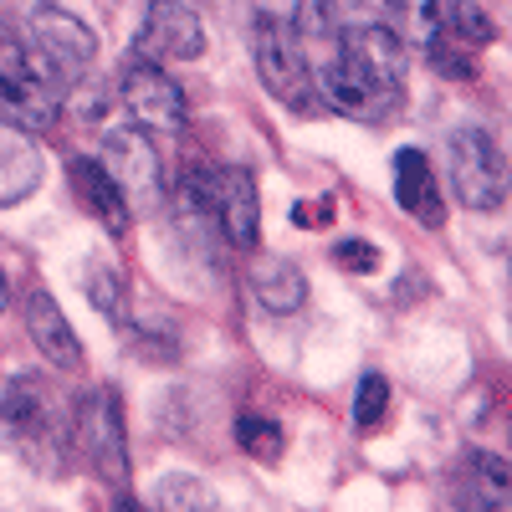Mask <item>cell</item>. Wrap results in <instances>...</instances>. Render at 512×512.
<instances>
[{
    "label": "cell",
    "mask_w": 512,
    "mask_h": 512,
    "mask_svg": "<svg viewBox=\"0 0 512 512\" xmlns=\"http://www.w3.org/2000/svg\"><path fill=\"white\" fill-rule=\"evenodd\" d=\"M251 57H256V77L267 82V93L297 113H308L318 103V88H313V72H308V57L292 36V21L282 16H256L251 26Z\"/></svg>",
    "instance_id": "277c9868"
},
{
    "label": "cell",
    "mask_w": 512,
    "mask_h": 512,
    "mask_svg": "<svg viewBox=\"0 0 512 512\" xmlns=\"http://www.w3.org/2000/svg\"><path fill=\"white\" fill-rule=\"evenodd\" d=\"M118 93H123L128 113H134V128H144V134H175V128H185V118H190V103H185L180 82L164 67L134 57V52H128V62L118 72Z\"/></svg>",
    "instance_id": "8992f818"
},
{
    "label": "cell",
    "mask_w": 512,
    "mask_h": 512,
    "mask_svg": "<svg viewBox=\"0 0 512 512\" xmlns=\"http://www.w3.org/2000/svg\"><path fill=\"white\" fill-rule=\"evenodd\" d=\"M0 313H6V277H0Z\"/></svg>",
    "instance_id": "cb8c5ba5"
},
{
    "label": "cell",
    "mask_w": 512,
    "mask_h": 512,
    "mask_svg": "<svg viewBox=\"0 0 512 512\" xmlns=\"http://www.w3.org/2000/svg\"><path fill=\"white\" fill-rule=\"evenodd\" d=\"M72 441L103 482L128 487V436H123V410H118L113 390H93V395L77 400Z\"/></svg>",
    "instance_id": "5b68a950"
},
{
    "label": "cell",
    "mask_w": 512,
    "mask_h": 512,
    "mask_svg": "<svg viewBox=\"0 0 512 512\" xmlns=\"http://www.w3.org/2000/svg\"><path fill=\"white\" fill-rule=\"evenodd\" d=\"M446 154H451V190L461 205L497 210L507 200V164L482 128H456L446 139Z\"/></svg>",
    "instance_id": "52a82bcc"
},
{
    "label": "cell",
    "mask_w": 512,
    "mask_h": 512,
    "mask_svg": "<svg viewBox=\"0 0 512 512\" xmlns=\"http://www.w3.org/2000/svg\"><path fill=\"white\" fill-rule=\"evenodd\" d=\"M308 72H313V88L323 93V103L338 108L344 118L379 123L405 98V47L379 21L344 26L333 47H323L308 62Z\"/></svg>",
    "instance_id": "6da1fadb"
},
{
    "label": "cell",
    "mask_w": 512,
    "mask_h": 512,
    "mask_svg": "<svg viewBox=\"0 0 512 512\" xmlns=\"http://www.w3.org/2000/svg\"><path fill=\"white\" fill-rule=\"evenodd\" d=\"M26 333H31V344L41 349V359H47L52 369H82V344H77V333L67 328L62 308L52 303V292H31L26 297Z\"/></svg>",
    "instance_id": "7c38bea8"
},
{
    "label": "cell",
    "mask_w": 512,
    "mask_h": 512,
    "mask_svg": "<svg viewBox=\"0 0 512 512\" xmlns=\"http://www.w3.org/2000/svg\"><path fill=\"white\" fill-rule=\"evenodd\" d=\"M216 221H221L231 246H241V251L256 246V231H262V205H256V180L246 175V169H221Z\"/></svg>",
    "instance_id": "8fae6325"
},
{
    "label": "cell",
    "mask_w": 512,
    "mask_h": 512,
    "mask_svg": "<svg viewBox=\"0 0 512 512\" xmlns=\"http://www.w3.org/2000/svg\"><path fill=\"white\" fill-rule=\"evenodd\" d=\"M62 113V93L26 52V41H0V123L21 134H47Z\"/></svg>",
    "instance_id": "3957f363"
},
{
    "label": "cell",
    "mask_w": 512,
    "mask_h": 512,
    "mask_svg": "<svg viewBox=\"0 0 512 512\" xmlns=\"http://www.w3.org/2000/svg\"><path fill=\"white\" fill-rule=\"evenodd\" d=\"M98 164L108 169V180L123 190L128 210H139V205H154L159 190H164V175H159V154L149 144L144 128H108V139H103V154Z\"/></svg>",
    "instance_id": "ba28073f"
},
{
    "label": "cell",
    "mask_w": 512,
    "mask_h": 512,
    "mask_svg": "<svg viewBox=\"0 0 512 512\" xmlns=\"http://www.w3.org/2000/svg\"><path fill=\"white\" fill-rule=\"evenodd\" d=\"M323 221H328L323 200H303V205H292V226H323Z\"/></svg>",
    "instance_id": "7402d4cb"
},
{
    "label": "cell",
    "mask_w": 512,
    "mask_h": 512,
    "mask_svg": "<svg viewBox=\"0 0 512 512\" xmlns=\"http://www.w3.org/2000/svg\"><path fill=\"white\" fill-rule=\"evenodd\" d=\"M507 502V461L492 451H472L456 472V507L461 512H497Z\"/></svg>",
    "instance_id": "e0dca14e"
},
{
    "label": "cell",
    "mask_w": 512,
    "mask_h": 512,
    "mask_svg": "<svg viewBox=\"0 0 512 512\" xmlns=\"http://www.w3.org/2000/svg\"><path fill=\"white\" fill-rule=\"evenodd\" d=\"M384 405H390V384H384V374H364L359 379V400H354V425L359 431L384 425Z\"/></svg>",
    "instance_id": "d6986e66"
},
{
    "label": "cell",
    "mask_w": 512,
    "mask_h": 512,
    "mask_svg": "<svg viewBox=\"0 0 512 512\" xmlns=\"http://www.w3.org/2000/svg\"><path fill=\"white\" fill-rule=\"evenodd\" d=\"M41 185V149L31 144V134L0 123V205H16Z\"/></svg>",
    "instance_id": "2e32d148"
},
{
    "label": "cell",
    "mask_w": 512,
    "mask_h": 512,
    "mask_svg": "<svg viewBox=\"0 0 512 512\" xmlns=\"http://www.w3.org/2000/svg\"><path fill=\"white\" fill-rule=\"evenodd\" d=\"M118 512H144L139 502H128V497H118Z\"/></svg>",
    "instance_id": "603a6c76"
},
{
    "label": "cell",
    "mask_w": 512,
    "mask_h": 512,
    "mask_svg": "<svg viewBox=\"0 0 512 512\" xmlns=\"http://www.w3.org/2000/svg\"><path fill=\"white\" fill-rule=\"evenodd\" d=\"M72 185H77L82 205H88L113 236H128V226H134V210H128L123 190L108 180V169H103L98 159H72Z\"/></svg>",
    "instance_id": "9a60e30c"
},
{
    "label": "cell",
    "mask_w": 512,
    "mask_h": 512,
    "mask_svg": "<svg viewBox=\"0 0 512 512\" xmlns=\"http://www.w3.org/2000/svg\"><path fill=\"white\" fill-rule=\"evenodd\" d=\"M205 52V26L190 6L180 0H149L139 41H134V57L164 67V62H195Z\"/></svg>",
    "instance_id": "9c48e42d"
},
{
    "label": "cell",
    "mask_w": 512,
    "mask_h": 512,
    "mask_svg": "<svg viewBox=\"0 0 512 512\" xmlns=\"http://www.w3.org/2000/svg\"><path fill=\"white\" fill-rule=\"evenodd\" d=\"M395 200L405 216H415L420 226H441L446 210H441V185H436V169L420 149H400L395 154Z\"/></svg>",
    "instance_id": "4fadbf2b"
},
{
    "label": "cell",
    "mask_w": 512,
    "mask_h": 512,
    "mask_svg": "<svg viewBox=\"0 0 512 512\" xmlns=\"http://www.w3.org/2000/svg\"><path fill=\"white\" fill-rule=\"evenodd\" d=\"M88 297H93V308L108 313V318L123 313V287H118V277H113L108 267H93V272H88Z\"/></svg>",
    "instance_id": "ffe728a7"
},
{
    "label": "cell",
    "mask_w": 512,
    "mask_h": 512,
    "mask_svg": "<svg viewBox=\"0 0 512 512\" xmlns=\"http://www.w3.org/2000/svg\"><path fill=\"white\" fill-rule=\"evenodd\" d=\"M52 425H57V415H52L47 384H41L36 374L16 379L11 390H6V400H0V436H11L26 456H36L41 446H47Z\"/></svg>",
    "instance_id": "30bf717a"
},
{
    "label": "cell",
    "mask_w": 512,
    "mask_h": 512,
    "mask_svg": "<svg viewBox=\"0 0 512 512\" xmlns=\"http://www.w3.org/2000/svg\"><path fill=\"white\" fill-rule=\"evenodd\" d=\"M333 267H338V272H374V267H379V251H374L369 241L349 236V241L333 246Z\"/></svg>",
    "instance_id": "44dd1931"
},
{
    "label": "cell",
    "mask_w": 512,
    "mask_h": 512,
    "mask_svg": "<svg viewBox=\"0 0 512 512\" xmlns=\"http://www.w3.org/2000/svg\"><path fill=\"white\" fill-rule=\"evenodd\" d=\"M236 446H241L246 456L277 461V456H282V446H287V436H282V425H277V420H267V415H241V420H236Z\"/></svg>",
    "instance_id": "ac0fdd59"
},
{
    "label": "cell",
    "mask_w": 512,
    "mask_h": 512,
    "mask_svg": "<svg viewBox=\"0 0 512 512\" xmlns=\"http://www.w3.org/2000/svg\"><path fill=\"white\" fill-rule=\"evenodd\" d=\"M31 62L47 72V82L57 93H67L72 82L88 77V67L98 62V31L88 21H77L62 6H41L31 16V41H26Z\"/></svg>",
    "instance_id": "7a4b0ae2"
},
{
    "label": "cell",
    "mask_w": 512,
    "mask_h": 512,
    "mask_svg": "<svg viewBox=\"0 0 512 512\" xmlns=\"http://www.w3.org/2000/svg\"><path fill=\"white\" fill-rule=\"evenodd\" d=\"M251 297L262 303L267 313H297L308 303V277L297 262L287 256H256L251 267Z\"/></svg>",
    "instance_id": "5bb4252c"
}]
</instances>
